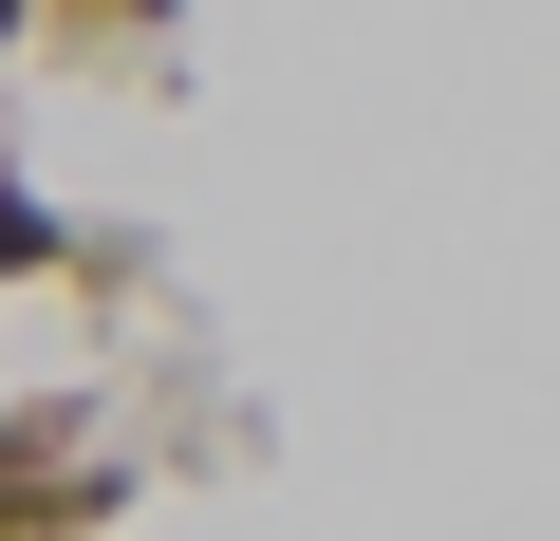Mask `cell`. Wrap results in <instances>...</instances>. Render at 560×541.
I'll list each match as a JSON object with an SVG mask.
<instances>
[{"label":"cell","mask_w":560,"mask_h":541,"mask_svg":"<svg viewBox=\"0 0 560 541\" xmlns=\"http://www.w3.org/2000/svg\"><path fill=\"white\" fill-rule=\"evenodd\" d=\"M38 243H57V224H38V205H0V261H38Z\"/></svg>","instance_id":"obj_1"}]
</instances>
